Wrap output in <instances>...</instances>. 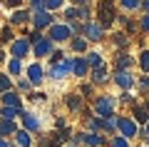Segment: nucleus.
Listing matches in <instances>:
<instances>
[{
    "label": "nucleus",
    "mask_w": 149,
    "mask_h": 147,
    "mask_svg": "<svg viewBox=\"0 0 149 147\" xmlns=\"http://www.w3.org/2000/svg\"><path fill=\"white\" fill-rule=\"evenodd\" d=\"M65 23H67V25H70V23H74V20H77V8H74V5H70V8H65Z\"/></svg>",
    "instance_id": "nucleus-34"
},
{
    "label": "nucleus",
    "mask_w": 149,
    "mask_h": 147,
    "mask_svg": "<svg viewBox=\"0 0 149 147\" xmlns=\"http://www.w3.org/2000/svg\"><path fill=\"white\" fill-rule=\"evenodd\" d=\"M20 115H22V110H17V107H0V120H13L15 122Z\"/></svg>",
    "instance_id": "nucleus-27"
},
{
    "label": "nucleus",
    "mask_w": 149,
    "mask_h": 147,
    "mask_svg": "<svg viewBox=\"0 0 149 147\" xmlns=\"http://www.w3.org/2000/svg\"><path fill=\"white\" fill-rule=\"evenodd\" d=\"M25 37H27V40H30V45H35V42L37 40H42V32H40V30H30V32H25Z\"/></svg>",
    "instance_id": "nucleus-37"
},
{
    "label": "nucleus",
    "mask_w": 149,
    "mask_h": 147,
    "mask_svg": "<svg viewBox=\"0 0 149 147\" xmlns=\"http://www.w3.org/2000/svg\"><path fill=\"white\" fill-rule=\"evenodd\" d=\"M30 3H32V0H30Z\"/></svg>",
    "instance_id": "nucleus-49"
},
{
    "label": "nucleus",
    "mask_w": 149,
    "mask_h": 147,
    "mask_svg": "<svg viewBox=\"0 0 149 147\" xmlns=\"http://www.w3.org/2000/svg\"><path fill=\"white\" fill-rule=\"evenodd\" d=\"M25 77L30 80L32 87L42 85V80H45V68H42V63H30V65L25 68Z\"/></svg>",
    "instance_id": "nucleus-8"
},
{
    "label": "nucleus",
    "mask_w": 149,
    "mask_h": 147,
    "mask_svg": "<svg viewBox=\"0 0 149 147\" xmlns=\"http://www.w3.org/2000/svg\"><path fill=\"white\" fill-rule=\"evenodd\" d=\"M0 102H3V107H17V110H25V107H22L20 92H15V90H10V92H5V95H0Z\"/></svg>",
    "instance_id": "nucleus-13"
},
{
    "label": "nucleus",
    "mask_w": 149,
    "mask_h": 147,
    "mask_svg": "<svg viewBox=\"0 0 149 147\" xmlns=\"http://www.w3.org/2000/svg\"><path fill=\"white\" fill-rule=\"evenodd\" d=\"M30 90H32V85H30V80H27V77L17 80V92H30Z\"/></svg>",
    "instance_id": "nucleus-36"
},
{
    "label": "nucleus",
    "mask_w": 149,
    "mask_h": 147,
    "mask_svg": "<svg viewBox=\"0 0 149 147\" xmlns=\"http://www.w3.org/2000/svg\"><path fill=\"white\" fill-rule=\"evenodd\" d=\"M20 120H22V130H27L30 135H32V132H40V127H42V122H40V117H37L35 112H27V110H22Z\"/></svg>",
    "instance_id": "nucleus-12"
},
{
    "label": "nucleus",
    "mask_w": 149,
    "mask_h": 147,
    "mask_svg": "<svg viewBox=\"0 0 149 147\" xmlns=\"http://www.w3.org/2000/svg\"><path fill=\"white\" fill-rule=\"evenodd\" d=\"M87 45L90 42H87L85 35H72V40H70V47H72L74 53H85L87 55Z\"/></svg>",
    "instance_id": "nucleus-24"
},
{
    "label": "nucleus",
    "mask_w": 149,
    "mask_h": 147,
    "mask_svg": "<svg viewBox=\"0 0 149 147\" xmlns=\"http://www.w3.org/2000/svg\"><path fill=\"white\" fill-rule=\"evenodd\" d=\"M104 142L107 140L102 132H82V145L85 147H102Z\"/></svg>",
    "instance_id": "nucleus-15"
},
{
    "label": "nucleus",
    "mask_w": 149,
    "mask_h": 147,
    "mask_svg": "<svg viewBox=\"0 0 149 147\" xmlns=\"http://www.w3.org/2000/svg\"><path fill=\"white\" fill-rule=\"evenodd\" d=\"M107 145H109V147H132V145H129V140H127V137H122V135H112V140L107 142Z\"/></svg>",
    "instance_id": "nucleus-30"
},
{
    "label": "nucleus",
    "mask_w": 149,
    "mask_h": 147,
    "mask_svg": "<svg viewBox=\"0 0 149 147\" xmlns=\"http://www.w3.org/2000/svg\"><path fill=\"white\" fill-rule=\"evenodd\" d=\"M139 90L142 92H149V75H142L139 77Z\"/></svg>",
    "instance_id": "nucleus-41"
},
{
    "label": "nucleus",
    "mask_w": 149,
    "mask_h": 147,
    "mask_svg": "<svg viewBox=\"0 0 149 147\" xmlns=\"http://www.w3.org/2000/svg\"><path fill=\"white\" fill-rule=\"evenodd\" d=\"M90 80H92V85H104V82H109V68L102 65V68H97V70H90Z\"/></svg>",
    "instance_id": "nucleus-16"
},
{
    "label": "nucleus",
    "mask_w": 149,
    "mask_h": 147,
    "mask_svg": "<svg viewBox=\"0 0 149 147\" xmlns=\"http://www.w3.org/2000/svg\"><path fill=\"white\" fill-rule=\"evenodd\" d=\"M62 5H65V0H45V10H47V13H55V10H60Z\"/></svg>",
    "instance_id": "nucleus-35"
},
{
    "label": "nucleus",
    "mask_w": 149,
    "mask_h": 147,
    "mask_svg": "<svg viewBox=\"0 0 149 147\" xmlns=\"http://www.w3.org/2000/svg\"><path fill=\"white\" fill-rule=\"evenodd\" d=\"M119 100H122L124 105H132V102H134V95H132V92H122V97H119Z\"/></svg>",
    "instance_id": "nucleus-42"
},
{
    "label": "nucleus",
    "mask_w": 149,
    "mask_h": 147,
    "mask_svg": "<svg viewBox=\"0 0 149 147\" xmlns=\"http://www.w3.org/2000/svg\"><path fill=\"white\" fill-rule=\"evenodd\" d=\"M117 117L119 115L104 117V120H102V132H107V135H117Z\"/></svg>",
    "instance_id": "nucleus-26"
},
{
    "label": "nucleus",
    "mask_w": 149,
    "mask_h": 147,
    "mask_svg": "<svg viewBox=\"0 0 149 147\" xmlns=\"http://www.w3.org/2000/svg\"><path fill=\"white\" fill-rule=\"evenodd\" d=\"M82 102H85V100H82V95H80V92H70V95H65V105H67L72 112H82V110H85V107H82Z\"/></svg>",
    "instance_id": "nucleus-19"
},
{
    "label": "nucleus",
    "mask_w": 149,
    "mask_h": 147,
    "mask_svg": "<svg viewBox=\"0 0 149 147\" xmlns=\"http://www.w3.org/2000/svg\"><path fill=\"white\" fill-rule=\"evenodd\" d=\"M72 75H74V77H87V75H90V65H87L85 55H77V58H74V65H72Z\"/></svg>",
    "instance_id": "nucleus-18"
},
{
    "label": "nucleus",
    "mask_w": 149,
    "mask_h": 147,
    "mask_svg": "<svg viewBox=\"0 0 149 147\" xmlns=\"http://www.w3.org/2000/svg\"><path fill=\"white\" fill-rule=\"evenodd\" d=\"M30 53H32V45H30L27 37H15V40L10 42V58L22 60V58H27Z\"/></svg>",
    "instance_id": "nucleus-7"
},
{
    "label": "nucleus",
    "mask_w": 149,
    "mask_h": 147,
    "mask_svg": "<svg viewBox=\"0 0 149 147\" xmlns=\"http://www.w3.org/2000/svg\"><path fill=\"white\" fill-rule=\"evenodd\" d=\"M0 147H15V142H10L8 137H0Z\"/></svg>",
    "instance_id": "nucleus-46"
},
{
    "label": "nucleus",
    "mask_w": 149,
    "mask_h": 147,
    "mask_svg": "<svg viewBox=\"0 0 149 147\" xmlns=\"http://www.w3.org/2000/svg\"><path fill=\"white\" fill-rule=\"evenodd\" d=\"M139 5H142V0H119V8L122 10H129V13L139 10Z\"/></svg>",
    "instance_id": "nucleus-31"
},
{
    "label": "nucleus",
    "mask_w": 149,
    "mask_h": 147,
    "mask_svg": "<svg viewBox=\"0 0 149 147\" xmlns=\"http://www.w3.org/2000/svg\"><path fill=\"white\" fill-rule=\"evenodd\" d=\"M13 142H15V147H32V135L27 130H17L13 135Z\"/></svg>",
    "instance_id": "nucleus-21"
},
{
    "label": "nucleus",
    "mask_w": 149,
    "mask_h": 147,
    "mask_svg": "<svg viewBox=\"0 0 149 147\" xmlns=\"http://www.w3.org/2000/svg\"><path fill=\"white\" fill-rule=\"evenodd\" d=\"M30 100H35V102H45L47 97H45V92H32V95H30Z\"/></svg>",
    "instance_id": "nucleus-44"
},
{
    "label": "nucleus",
    "mask_w": 149,
    "mask_h": 147,
    "mask_svg": "<svg viewBox=\"0 0 149 147\" xmlns=\"http://www.w3.org/2000/svg\"><path fill=\"white\" fill-rule=\"evenodd\" d=\"M30 23H32V30H50V27L55 25V15L52 13H47V10H40V13H32V18H30Z\"/></svg>",
    "instance_id": "nucleus-6"
},
{
    "label": "nucleus",
    "mask_w": 149,
    "mask_h": 147,
    "mask_svg": "<svg viewBox=\"0 0 149 147\" xmlns=\"http://www.w3.org/2000/svg\"><path fill=\"white\" fill-rule=\"evenodd\" d=\"M13 40H15V35H13V27H10V25L0 27V42H8V45H10Z\"/></svg>",
    "instance_id": "nucleus-32"
},
{
    "label": "nucleus",
    "mask_w": 149,
    "mask_h": 147,
    "mask_svg": "<svg viewBox=\"0 0 149 147\" xmlns=\"http://www.w3.org/2000/svg\"><path fill=\"white\" fill-rule=\"evenodd\" d=\"M132 120L137 122V125H147V122H149V107L147 105H134Z\"/></svg>",
    "instance_id": "nucleus-20"
},
{
    "label": "nucleus",
    "mask_w": 149,
    "mask_h": 147,
    "mask_svg": "<svg viewBox=\"0 0 149 147\" xmlns=\"http://www.w3.org/2000/svg\"><path fill=\"white\" fill-rule=\"evenodd\" d=\"M87 3H90V0H72V5H74V8H80V5H87Z\"/></svg>",
    "instance_id": "nucleus-48"
},
{
    "label": "nucleus",
    "mask_w": 149,
    "mask_h": 147,
    "mask_svg": "<svg viewBox=\"0 0 149 147\" xmlns=\"http://www.w3.org/2000/svg\"><path fill=\"white\" fill-rule=\"evenodd\" d=\"M139 10H142L144 15H147V13H149V0H142V5H139Z\"/></svg>",
    "instance_id": "nucleus-47"
},
{
    "label": "nucleus",
    "mask_w": 149,
    "mask_h": 147,
    "mask_svg": "<svg viewBox=\"0 0 149 147\" xmlns=\"http://www.w3.org/2000/svg\"><path fill=\"white\" fill-rule=\"evenodd\" d=\"M139 30H142V32H147V35H149V13H147V15H142V18H139Z\"/></svg>",
    "instance_id": "nucleus-40"
},
{
    "label": "nucleus",
    "mask_w": 149,
    "mask_h": 147,
    "mask_svg": "<svg viewBox=\"0 0 149 147\" xmlns=\"http://www.w3.org/2000/svg\"><path fill=\"white\" fill-rule=\"evenodd\" d=\"M13 90V77L8 72H0V95H5Z\"/></svg>",
    "instance_id": "nucleus-29"
},
{
    "label": "nucleus",
    "mask_w": 149,
    "mask_h": 147,
    "mask_svg": "<svg viewBox=\"0 0 149 147\" xmlns=\"http://www.w3.org/2000/svg\"><path fill=\"white\" fill-rule=\"evenodd\" d=\"M15 132H17V125L13 120H0V137H8L10 140Z\"/></svg>",
    "instance_id": "nucleus-25"
},
{
    "label": "nucleus",
    "mask_w": 149,
    "mask_h": 147,
    "mask_svg": "<svg viewBox=\"0 0 149 147\" xmlns=\"http://www.w3.org/2000/svg\"><path fill=\"white\" fill-rule=\"evenodd\" d=\"M22 72H25L22 60H17V58H10V60H8V75H10V77H20Z\"/></svg>",
    "instance_id": "nucleus-23"
},
{
    "label": "nucleus",
    "mask_w": 149,
    "mask_h": 147,
    "mask_svg": "<svg viewBox=\"0 0 149 147\" xmlns=\"http://www.w3.org/2000/svg\"><path fill=\"white\" fill-rule=\"evenodd\" d=\"M82 35L87 37V42H100V40H104V27H102L97 20H90V23H85Z\"/></svg>",
    "instance_id": "nucleus-10"
},
{
    "label": "nucleus",
    "mask_w": 149,
    "mask_h": 147,
    "mask_svg": "<svg viewBox=\"0 0 149 147\" xmlns=\"http://www.w3.org/2000/svg\"><path fill=\"white\" fill-rule=\"evenodd\" d=\"M137 65H139V70H142L144 75H149V50H142V53H139Z\"/></svg>",
    "instance_id": "nucleus-28"
},
{
    "label": "nucleus",
    "mask_w": 149,
    "mask_h": 147,
    "mask_svg": "<svg viewBox=\"0 0 149 147\" xmlns=\"http://www.w3.org/2000/svg\"><path fill=\"white\" fill-rule=\"evenodd\" d=\"M62 60H65V53H62V50H55V53L50 55V65H57V63H62Z\"/></svg>",
    "instance_id": "nucleus-39"
},
{
    "label": "nucleus",
    "mask_w": 149,
    "mask_h": 147,
    "mask_svg": "<svg viewBox=\"0 0 149 147\" xmlns=\"http://www.w3.org/2000/svg\"><path fill=\"white\" fill-rule=\"evenodd\" d=\"M139 137H144V140H147V147H149V122H147V125L142 127V132H139Z\"/></svg>",
    "instance_id": "nucleus-45"
},
{
    "label": "nucleus",
    "mask_w": 149,
    "mask_h": 147,
    "mask_svg": "<svg viewBox=\"0 0 149 147\" xmlns=\"http://www.w3.org/2000/svg\"><path fill=\"white\" fill-rule=\"evenodd\" d=\"M30 18H32L30 8H17V10H13V15H10V25H27Z\"/></svg>",
    "instance_id": "nucleus-14"
},
{
    "label": "nucleus",
    "mask_w": 149,
    "mask_h": 147,
    "mask_svg": "<svg viewBox=\"0 0 149 147\" xmlns=\"http://www.w3.org/2000/svg\"><path fill=\"white\" fill-rule=\"evenodd\" d=\"M85 60H87V65H90V70H97V68L104 65V58H102V53H97V50H87Z\"/></svg>",
    "instance_id": "nucleus-22"
},
{
    "label": "nucleus",
    "mask_w": 149,
    "mask_h": 147,
    "mask_svg": "<svg viewBox=\"0 0 149 147\" xmlns=\"http://www.w3.org/2000/svg\"><path fill=\"white\" fill-rule=\"evenodd\" d=\"M20 3H22V0H3V5H5V8H15V10L20 8Z\"/></svg>",
    "instance_id": "nucleus-43"
},
{
    "label": "nucleus",
    "mask_w": 149,
    "mask_h": 147,
    "mask_svg": "<svg viewBox=\"0 0 149 147\" xmlns=\"http://www.w3.org/2000/svg\"><path fill=\"white\" fill-rule=\"evenodd\" d=\"M72 65H74V58H65L62 63L50 65V68L45 70V75H50L52 80H65L67 75H72Z\"/></svg>",
    "instance_id": "nucleus-4"
},
{
    "label": "nucleus",
    "mask_w": 149,
    "mask_h": 147,
    "mask_svg": "<svg viewBox=\"0 0 149 147\" xmlns=\"http://www.w3.org/2000/svg\"><path fill=\"white\" fill-rule=\"evenodd\" d=\"M139 132H142V127H139L129 115H119L117 117V135L127 137V140H134V137H139Z\"/></svg>",
    "instance_id": "nucleus-3"
},
{
    "label": "nucleus",
    "mask_w": 149,
    "mask_h": 147,
    "mask_svg": "<svg viewBox=\"0 0 149 147\" xmlns=\"http://www.w3.org/2000/svg\"><path fill=\"white\" fill-rule=\"evenodd\" d=\"M80 95H82V100H90V97H95V85H92V82L80 85Z\"/></svg>",
    "instance_id": "nucleus-33"
},
{
    "label": "nucleus",
    "mask_w": 149,
    "mask_h": 147,
    "mask_svg": "<svg viewBox=\"0 0 149 147\" xmlns=\"http://www.w3.org/2000/svg\"><path fill=\"white\" fill-rule=\"evenodd\" d=\"M134 65V58L132 55H127L122 50V53H117V58H114V72H122V70H129Z\"/></svg>",
    "instance_id": "nucleus-17"
},
{
    "label": "nucleus",
    "mask_w": 149,
    "mask_h": 147,
    "mask_svg": "<svg viewBox=\"0 0 149 147\" xmlns=\"http://www.w3.org/2000/svg\"><path fill=\"white\" fill-rule=\"evenodd\" d=\"M114 107H117V100H114L112 95H97L95 102H92V112H95V117H100V120L117 115Z\"/></svg>",
    "instance_id": "nucleus-1"
},
{
    "label": "nucleus",
    "mask_w": 149,
    "mask_h": 147,
    "mask_svg": "<svg viewBox=\"0 0 149 147\" xmlns=\"http://www.w3.org/2000/svg\"><path fill=\"white\" fill-rule=\"evenodd\" d=\"M114 85H117L119 90H122V92H129V90L134 87V85H137V80H134V75L129 72V70H122V72H114Z\"/></svg>",
    "instance_id": "nucleus-11"
},
{
    "label": "nucleus",
    "mask_w": 149,
    "mask_h": 147,
    "mask_svg": "<svg viewBox=\"0 0 149 147\" xmlns=\"http://www.w3.org/2000/svg\"><path fill=\"white\" fill-rule=\"evenodd\" d=\"M114 20H117V8H114V0H100V5H97V23L107 30Z\"/></svg>",
    "instance_id": "nucleus-2"
},
{
    "label": "nucleus",
    "mask_w": 149,
    "mask_h": 147,
    "mask_svg": "<svg viewBox=\"0 0 149 147\" xmlns=\"http://www.w3.org/2000/svg\"><path fill=\"white\" fill-rule=\"evenodd\" d=\"M127 35V32H117V35H114V45L117 47H127L129 45V37H124Z\"/></svg>",
    "instance_id": "nucleus-38"
},
{
    "label": "nucleus",
    "mask_w": 149,
    "mask_h": 147,
    "mask_svg": "<svg viewBox=\"0 0 149 147\" xmlns=\"http://www.w3.org/2000/svg\"><path fill=\"white\" fill-rule=\"evenodd\" d=\"M52 53H55V42L50 40L47 35H45L42 40H37L35 45H32V55H35L37 60H42V58H50Z\"/></svg>",
    "instance_id": "nucleus-9"
},
{
    "label": "nucleus",
    "mask_w": 149,
    "mask_h": 147,
    "mask_svg": "<svg viewBox=\"0 0 149 147\" xmlns=\"http://www.w3.org/2000/svg\"><path fill=\"white\" fill-rule=\"evenodd\" d=\"M72 35H74V32H72V27H70L67 23H55V25L47 30V37L55 42V45H57V42H67V40H72Z\"/></svg>",
    "instance_id": "nucleus-5"
}]
</instances>
